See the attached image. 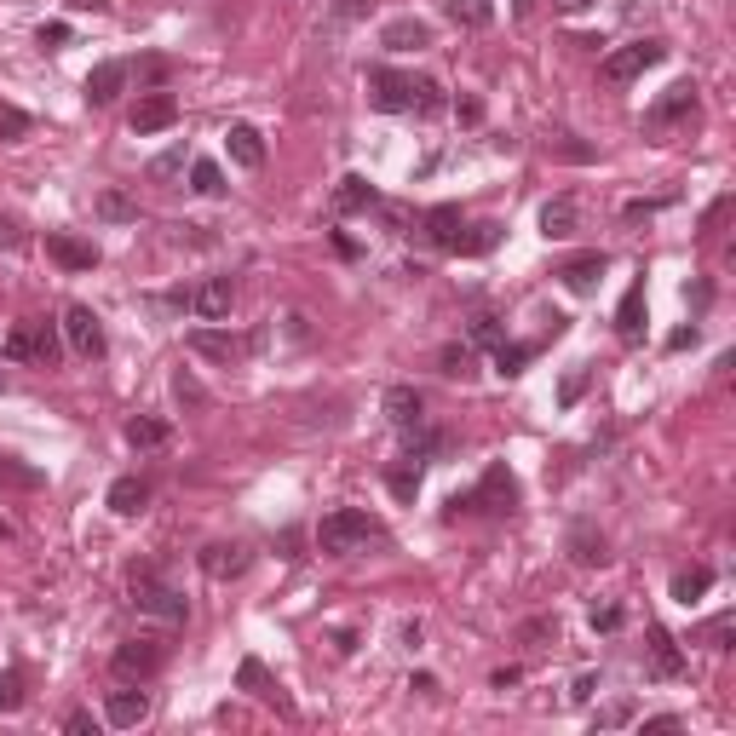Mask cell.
<instances>
[{"instance_id":"cell-30","label":"cell","mask_w":736,"mask_h":736,"mask_svg":"<svg viewBox=\"0 0 736 736\" xmlns=\"http://www.w3.org/2000/svg\"><path fill=\"white\" fill-rule=\"evenodd\" d=\"M570 558L575 564H581V570H593V564H604V558H610V541H604V535H598V529H575L570 535Z\"/></svg>"},{"instance_id":"cell-60","label":"cell","mask_w":736,"mask_h":736,"mask_svg":"<svg viewBox=\"0 0 736 736\" xmlns=\"http://www.w3.org/2000/svg\"><path fill=\"white\" fill-rule=\"evenodd\" d=\"M69 6H75V12H104L110 0H69Z\"/></svg>"},{"instance_id":"cell-47","label":"cell","mask_w":736,"mask_h":736,"mask_svg":"<svg viewBox=\"0 0 736 736\" xmlns=\"http://www.w3.org/2000/svg\"><path fill=\"white\" fill-rule=\"evenodd\" d=\"M593 627H598V633H616V627H621V604H593Z\"/></svg>"},{"instance_id":"cell-19","label":"cell","mask_w":736,"mask_h":736,"mask_svg":"<svg viewBox=\"0 0 736 736\" xmlns=\"http://www.w3.org/2000/svg\"><path fill=\"white\" fill-rule=\"evenodd\" d=\"M104 719H110L115 731H133V725H144V719H150V696H144V690H110Z\"/></svg>"},{"instance_id":"cell-32","label":"cell","mask_w":736,"mask_h":736,"mask_svg":"<svg viewBox=\"0 0 736 736\" xmlns=\"http://www.w3.org/2000/svg\"><path fill=\"white\" fill-rule=\"evenodd\" d=\"M190 190H196V196H225V167H219V161H207V156H196V161H190Z\"/></svg>"},{"instance_id":"cell-42","label":"cell","mask_w":736,"mask_h":736,"mask_svg":"<svg viewBox=\"0 0 736 736\" xmlns=\"http://www.w3.org/2000/svg\"><path fill=\"white\" fill-rule=\"evenodd\" d=\"M547 156H558V161H593V144H581V138H547Z\"/></svg>"},{"instance_id":"cell-20","label":"cell","mask_w":736,"mask_h":736,"mask_svg":"<svg viewBox=\"0 0 736 736\" xmlns=\"http://www.w3.org/2000/svg\"><path fill=\"white\" fill-rule=\"evenodd\" d=\"M225 150H230V161H236V167H265V138H259V127H248V121H236V127H230L225 133Z\"/></svg>"},{"instance_id":"cell-25","label":"cell","mask_w":736,"mask_h":736,"mask_svg":"<svg viewBox=\"0 0 736 736\" xmlns=\"http://www.w3.org/2000/svg\"><path fill=\"white\" fill-rule=\"evenodd\" d=\"M575 225H581V213H575L570 196H552V202L541 207V236H547V242H564V236H575Z\"/></svg>"},{"instance_id":"cell-10","label":"cell","mask_w":736,"mask_h":736,"mask_svg":"<svg viewBox=\"0 0 736 736\" xmlns=\"http://www.w3.org/2000/svg\"><path fill=\"white\" fill-rule=\"evenodd\" d=\"M253 345H259V334L242 340V334H225V328H190V351L207 357V363H242Z\"/></svg>"},{"instance_id":"cell-44","label":"cell","mask_w":736,"mask_h":736,"mask_svg":"<svg viewBox=\"0 0 736 736\" xmlns=\"http://www.w3.org/2000/svg\"><path fill=\"white\" fill-rule=\"evenodd\" d=\"M29 133V110H18V104H0V138H23Z\"/></svg>"},{"instance_id":"cell-41","label":"cell","mask_w":736,"mask_h":736,"mask_svg":"<svg viewBox=\"0 0 736 736\" xmlns=\"http://www.w3.org/2000/svg\"><path fill=\"white\" fill-rule=\"evenodd\" d=\"M173 397H179L184 409H202V403H207L202 380H196V374H184V368H179V374H173Z\"/></svg>"},{"instance_id":"cell-24","label":"cell","mask_w":736,"mask_h":736,"mask_svg":"<svg viewBox=\"0 0 736 736\" xmlns=\"http://www.w3.org/2000/svg\"><path fill=\"white\" fill-rule=\"evenodd\" d=\"M616 334L627 345L644 340V282H633V288L621 294V305H616Z\"/></svg>"},{"instance_id":"cell-36","label":"cell","mask_w":736,"mask_h":736,"mask_svg":"<svg viewBox=\"0 0 736 736\" xmlns=\"http://www.w3.org/2000/svg\"><path fill=\"white\" fill-rule=\"evenodd\" d=\"M409 437V460H437V455H449V437L443 432H426V420L414 426V432H403Z\"/></svg>"},{"instance_id":"cell-35","label":"cell","mask_w":736,"mask_h":736,"mask_svg":"<svg viewBox=\"0 0 736 736\" xmlns=\"http://www.w3.org/2000/svg\"><path fill=\"white\" fill-rule=\"evenodd\" d=\"M29 702V679L23 667H0V713H18Z\"/></svg>"},{"instance_id":"cell-50","label":"cell","mask_w":736,"mask_h":736,"mask_svg":"<svg viewBox=\"0 0 736 736\" xmlns=\"http://www.w3.org/2000/svg\"><path fill=\"white\" fill-rule=\"evenodd\" d=\"M363 12H374V0H340V6H334V18H340V23L363 18Z\"/></svg>"},{"instance_id":"cell-49","label":"cell","mask_w":736,"mask_h":736,"mask_svg":"<svg viewBox=\"0 0 736 736\" xmlns=\"http://www.w3.org/2000/svg\"><path fill=\"white\" fill-rule=\"evenodd\" d=\"M420 115H432V110H443V87L437 81H420V104H414Z\"/></svg>"},{"instance_id":"cell-8","label":"cell","mask_w":736,"mask_h":736,"mask_svg":"<svg viewBox=\"0 0 736 736\" xmlns=\"http://www.w3.org/2000/svg\"><path fill=\"white\" fill-rule=\"evenodd\" d=\"M236 685L248 690V696H259L265 708H276V713H288V719H294V702H288V690L276 685V673L259 662V656H242V667H236Z\"/></svg>"},{"instance_id":"cell-7","label":"cell","mask_w":736,"mask_h":736,"mask_svg":"<svg viewBox=\"0 0 736 736\" xmlns=\"http://www.w3.org/2000/svg\"><path fill=\"white\" fill-rule=\"evenodd\" d=\"M64 340L75 357H87V363H98L104 351H110V340H104V322L92 317V305H69L64 311Z\"/></svg>"},{"instance_id":"cell-54","label":"cell","mask_w":736,"mask_h":736,"mask_svg":"<svg viewBox=\"0 0 736 736\" xmlns=\"http://www.w3.org/2000/svg\"><path fill=\"white\" fill-rule=\"evenodd\" d=\"M627 719H633V708H627V702H616V708L598 713V725H604V731H610V725H627Z\"/></svg>"},{"instance_id":"cell-21","label":"cell","mask_w":736,"mask_h":736,"mask_svg":"<svg viewBox=\"0 0 736 736\" xmlns=\"http://www.w3.org/2000/svg\"><path fill=\"white\" fill-rule=\"evenodd\" d=\"M386 420L397 426V432H414V426L426 420V403H420V391H414V386H391V391H386Z\"/></svg>"},{"instance_id":"cell-16","label":"cell","mask_w":736,"mask_h":736,"mask_svg":"<svg viewBox=\"0 0 736 736\" xmlns=\"http://www.w3.org/2000/svg\"><path fill=\"white\" fill-rule=\"evenodd\" d=\"M121 87H127V64H121V58H104V64H92V75H87V104L104 110V104L121 98Z\"/></svg>"},{"instance_id":"cell-11","label":"cell","mask_w":736,"mask_h":736,"mask_svg":"<svg viewBox=\"0 0 736 736\" xmlns=\"http://www.w3.org/2000/svg\"><path fill=\"white\" fill-rule=\"evenodd\" d=\"M173 121H179V98H173V92H144L133 104V115H127V127H133L138 138L161 133V127H173Z\"/></svg>"},{"instance_id":"cell-15","label":"cell","mask_w":736,"mask_h":736,"mask_svg":"<svg viewBox=\"0 0 736 736\" xmlns=\"http://www.w3.org/2000/svg\"><path fill=\"white\" fill-rule=\"evenodd\" d=\"M604 271H610V259L593 248V253H575V259H564V265H558V282H564L570 294H593Z\"/></svg>"},{"instance_id":"cell-55","label":"cell","mask_w":736,"mask_h":736,"mask_svg":"<svg viewBox=\"0 0 736 736\" xmlns=\"http://www.w3.org/2000/svg\"><path fill=\"white\" fill-rule=\"evenodd\" d=\"M524 639H558V621H524Z\"/></svg>"},{"instance_id":"cell-33","label":"cell","mask_w":736,"mask_h":736,"mask_svg":"<svg viewBox=\"0 0 736 736\" xmlns=\"http://www.w3.org/2000/svg\"><path fill=\"white\" fill-rule=\"evenodd\" d=\"M501 242V225L495 219H483V225H472V230H460V242H455V253H466V259H478V253H489Z\"/></svg>"},{"instance_id":"cell-56","label":"cell","mask_w":736,"mask_h":736,"mask_svg":"<svg viewBox=\"0 0 736 736\" xmlns=\"http://www.w3.org/2000/svg\"><path fill=\"white\" fill-rule=\"evenodd\" d=\"M69 41V23H46L41 29V46H64Z\"/></svg>"},{"instance_id":"cell-3","label":"cell","mask_w":736,"mask_h":736,"mask_svg":"<svg viewBox=\"0 0 736 736\" xmlns=\"http://www.w3.org/2000/svg\"><path fill=\"white\" fill-rule=\"evenodd\" d=\"M58 351H64V340H58V328L46 317H29V322H18L6 340H0V357L6 363H58Z\"/></svg>"},{"instance_id":"cell-58","label":"cell","mask_w":736,"mask_h":736,"mask_svg":"<svg viewBox=\"0 0 736 736\" xmlns=\"http://www.w3.org/2000/svg\"><path fill=\"white\" fill-rule=\"evenodd\" d=\"M685 345H696V328H673L667 334V351H685Z\"/></svg>"},{"instance_id":"cell-39","label":"cell","mask_w":736,"mask_h":736,"mask_svg":"<svg viewBox=\"0 0 736 736\" xmlns=\"http://www.w3.org/2000/svg\"><path fill=\"white\" fill-rule=\"evenodd\" d=\"M529 357H535V345H524V340H501V345H495V374H524Z\"/></svg>"},{"instance_id":"cell-51","label":"cell","mask_w":736,"mask_h":736,"mask_svg":"<svg viewBox=\"0 0 736 736\" xmlns=\"http://www.w3.org/2000/svg\"><path fill=\"white\" fill-rule=\"evenodd\" d=\"M23 248V230L12 219H0V253H18Z\"/></svg>"},{"instance_id":"cell-28","label":"cell","mask_w":736,"mask_h":736,"mask_svg":"<svg viewBox=\"0 0 736 736\" xmlns=\"http://www.w3.org/2000/svg\"><path fill=\"white\" fill-rule=\"evenodd\" d=\"M167 420H156V414H133V420H127V443H133V449H144V455H150V449H167Z\"/></svg>"},{"instance_id":"cell-48","label":"cell","mask_w":736,"mask_h":736,"mask_svg":"<svg viewBox=\"0 0 736 736\" xmlns=\"http://www.w3.org/2000/svg\"><path fill=\"white\" fill-rule=\"evenodd\" d=\"M0 478L29 483V489H35V483H41V472H35V466H18V460H0Z\"/></svg>"},{"instance_id":"cell-23","label":"cell","mask_w":736,"mask_h":736,"mask_svg":"<svg viewBox=\"0 0 736 736\" xmlns=\"http://www.w3.org/2000/svg\"><path fill=\"white\" fill-rule=\"evenodd\" d=\"M368 207H380V190L363 173H345L340 190H334V213H368Z\"/></svg>"},{"instance_id":"cell-59","label":"cell","mask_w":736,"mask_h":736,"mask_svg":"<svg viewBox=\"0 0 736 736\" xmlns=\"http://www.w3.org/2000/svg\"><path fill=\"white\" fill-rule=\"evenodd\" d=\"M593 690H598V679H593V673H581V679H575V702H587Z\"/></svg>"},{"instance_id":"cell-43","label":"cell","mask_w":736,"mask_h":736,"mask_svg":"<svg viewBox=\"0 0 736 736\" xmlns=\"http://www.w3.org/2000/svg\"><path fill=\"white\" fill-rule=\"evenodd\" d=\"M506 334H501V317H489V311H478L472 317V345H501Z\"/></svg>"},{"instance_id":"cell-57","label":"cell","mask_w":736,"mask_h":736,"mask_svg":"<svg viewBox=\"0 0 736 736\" xmlns=\"http://www.w3.org/2000/svg\"><path fill=\"white\" fill-rule=\"evenodd\" d=\"M650 731H679V713H656V719H644V736Z\"/></svg>"},{"instance_id":"cell-5","label":"cell","mask_w":736,"mask_h":736,"mask_svg":"<svg viewBox=\"0 0 736 736\" xmlns=\"http://www.w3.org/2000/svg\"><path fill=\"white\" fill-rule=\"evenodd\" d=\"M368 104L386 115H403L420 104V81L414 75H397V69H368Z\"/></svg>"},{"instance_id":"cell-12","label":"cell","mask_w":736,"mask_h":736,"mask_svg":"<svg viewBox=\"0 0 736 736\" xmlns=\"http://www.w3.org/2000/svg\"><path fill=\"white\" fill-rule=\"evenodd\" d=\"M644 673L650 679H685V656H679V644H673V633L667 627H650L644 633Z\"/></svg>"},{"instance_id":"cell-1","label":"cell","mask_w":736,"mask_h":736,"mask_svg":"<svg viewBox=\"0 0 736 736\" xmlns=\"http://www.w3.org/2000/svg\"><path fill=\"white\" fill-rule=\"evenodd\" d=\"M386 529L368 518L363 506H340V512H328L317 524V552L322 558H351V552H363L368 541H380Z\"/></svg>"},{"instance_id":"cell-53","label":"cell","mask_w":736,"mask_h":736,"mask_svg":"<svg viewBox=\"0 0 736 736\" xmlns=\"http://www.w3.org/2000/svg\"><path fill=\"white\" fill-rule=\"evenodd\" d=\"M656 207H662V202H627V207H621V219H627V225H639V219H650Z\"/></svg>"},{"instance_id":"cell-18","label":"cell","mask_w":736,"mask_h":736,"mask_svg":"<svg viewBox=\"0 0 736 736\" xmlns=\"http://www.w3.org/2000/svg\"><path fill=\"white\" fill-rule=\"evenodd\" d=\"M46 253H52L64 271H92V265H98V248L81 242V236H69V230H46Z\"/></svg>"},{"instance_id":"cell-37","label":"cell","mask_w":736,"mask_h":736,"mask_svg":"<svg viewBox=\"0 0 736 736\" xmlns=\"http://www.w3.org/2000/svg\"><path fill=\"white\" fill-rule=\"evenodd\" d=\"M98 219H110V225H133L138 202L127 196V190H104V196H98Z\"/></svg>"},{"instance_id":"cell-26","label":"cell","mask_w":736,"mask_h":736,"mask_svg":"<svg viewBox=\"0 0 736 736\" xmlns=\"http://www.w3.org/2000/svg\"><path fill=\"white\" fill-rule=\"evenodd\" d=\"M144 506H150V483L144 478H115L110 483V512L115 518H138Z\"/></svg>"},{"instance_id":"cell-40","label":"cell","mask_w":736,"mask_h":736,"mask_svg":"<svg viewBox=\"0 0 736 736\" xmlns=\"http://www.w3.org/2000/svg\"><path fill=\"white\" fill-rule=\"evenodd\" d=\"M184 161H190V150H184V144H173V150H161V156L150 161V179H156V184L179 179V173H184Z\"/></svg>"},{"instance_id":"cell-45","label":"cell","mask_w":736,"mask_h":736,"mask_svg":"<svg viewBox=\"0 0 736 736\" xmlns=\"http://www.w3.org/2000/svg\"><path fill=\"white\" fill-rule=\"evenodd\" d=\"M731 627H736V621H731V610H725V616L708 621V633H702V639H708L713 650H731Z\"/></svg>"},{"instance_id":"cell-4","label":"cell","mask_w":736,"mask_h":736,"mask_svg":"<svg viewBox=\"0 0 736 736\" xmlns=\"http://www.w3.org/2000/svg\"><path fill=\"white\" fill-rule=\"evenodd\" d=\"M512 506H518V478L495 460V466L478 478L472 495H455V501H449V518H455V512H512Z\"/></svg>"},{"instance_id":"cell-38","label":"cell","mask_w":736,"mask_h":736,"mask_svg":"<svg viewBox=\"0 0 736 736\" xmlns=\"http://www.w3.org/2000/svg\"><path fill=\"white\" fill-rule=\"evenodd\" d=\"M386 489L397 495V501H414V495H420V460L403 455V466H391L386 472Z\"/></svg>"},{"instance_id":"cell-9","label":"cell","mask_w":736,"mask_h":736,"mask_svg":"<svg viewBox=\"0 0 736 736\" xmlns=\"http://www.w3.org/2000/svg\"><path fill=\"white\" fill-rule=\"evenodd\" d=\"M110 667H115V679H127V685H144V679H150V673L161 667V644H156V639H127V644H115Z\"/></svg>"},{"instance_id":"cell-14","label":"cell","mask_w":736,"mask_h":736,"mask_svg":"<svg viewBox=\"0 0 736 736\" xmlns=\"http://www.w3.org/2000/svg\"><path fill=\"white\" fill-rule=\"evenodd\" d=\"M230 299H236V282L230 276H207L202 288H190V311L207 322H225L230 317Z\"/></svg>"},{"instance_id":"cell-17","label":"cell","mask_w":736,"mask_h":736,"mask_svg":"<svg viewBox=\"0 0 736 736\" xmlns=\"http://www.w3.org/2000/svg\"><path fill=\"white\" fill-rule=\"evenodd\" d=\"M248 570V547L242 541H213V547H202V575L207 581H230V575Z\"/></svg>"},{"instance_id":"cell-34","label":"cell","mask_w":736,"mask_h":736,"mask_svg":"<svg viewBox=\"0 0 736 736\" xmlns=\"http://www.w3.org/2000/svg\"><path fill=\"white\" fill-rule=\"evenodd\" d=\"M437 368H443V380H472V374H478V357H472V345H443Z\"/></svg>"},{"instance_id":"cell-62","label":"cell","mask_w":736,"mask_h":736,"mask_svg":"<svg viewBox=\"0 0 736 736\" xmlns=\"http://www.w3.org/2000/svg\"><path fill=\"white\" fill-rule=\"evenodd\" d=\"M0 386H6V380H0Z\"/></svg>"},{"instance_id":"cell-13","label":"cell","mask_w":736,"mask_h":736,"mask_svg":"<svg viewBox=\"0 0 736 736\" xmlns=\"http://www.w3.org/2000/svg\"><path fill=\"white\" fill-rule=\"evenodd\" d=\"M460 230H466V219H460V207H455V202H437V207H426V219H420V236H426L432 248H443V253H455Z\"/></svg>"},{"instance_id":"cell-6","label":"cell","mask_w":736,"mask_h":736,"mask_svg":"<svg viewBox=\"0 0 736 736\" xmlns=\"http://www.w3.org/2000/svg\"><path fill=\"white\" fill-rule=\"evenodd\" d=\"M667 58V46L662 41H627V46H616L610 58H604V81L610 87H627V81H639L650 64H662Z\"/></svg>"},{"instance_id":"cell-27","label":"cell","mask_w":736,"mask_h":736,"mask_svg":"<svg viewBox=\"0 0 736 736\" xmlns=\"http://www.w3.org/2000/svg\"><path fill=\"white\" fill-rule=\"evenodd\" d=\"M696 110V81H673L667 87V98L650 110V127H667V121H679V115Z\"/></svg>"},{"instance_id":"cell-52","label":"cell","mask_w":736,"mask_h":736,"mask_svg":"<svg viewBox=\"0 0 736 736\" xmlns=\"http://www.w3.org/2000/svg\"><path fill=\"white\" fill-rule=\"evenodd\" d=\"M64 731H69V736H92V713H87V708H75V713L64 719Z\"/></svg>"},{"instance_id":"cell-29","label":"cell","mask_w":736,"mask_h":736,"mask_svg":"<svg viewBox=\"0 0 736 736\" xmlns=\"http://www.w3.org/2000/svg\"><path fill=\"white\" fill-rule=\"evenodd\" d=\"M443 12L460 29H489L495 23V0H443Z\"/></svg>"},{"instance_id":"cell-46","label":"cell","mask_w":736,"mask_h":736,"mask_svg":"<svg viewBox=\"0 0 736 736\" xmlns=\"http://www.w3.org/2000/svg\"><path fill=\"white\" fill-rule=\"evenodd\" d=\"M581 391H587V374H581V368H570V374H564V386H558V403L570 409V403L581 397Z\"/></svg>"},{"instance_id":"cell-31","label":"cell","mask_w":736,"mask_h":736,"mask_svg":"<svg viewBox=\"0 0 736 736\" xmlns=\"http://www.w3.org/2000/svg\"><path fill=\"white\" fill-rule=\"evenodd\" d=\"M708 587H713V570H708V564H690V570L673 575V598H679V604H696Z\"/></svg>"},{"instance_id":"cell-2","label":"cell","mask_w":736,"mask_h":736,"mask_svg":"<svg viewBox=\"0 0 736 736\" xmlns=\"http://www.w3.org/2000/svg\"><path fill=\"white\" fill-rule=\"evenodd\" d=\"M133 604H138V616H156V621H167V627L190 621L184 593H179V587H167L150 564H133Z\"/></svg>"},{"instance_id":"cell-61","label":"cell","mask_w":736,"mask_h":736,"mask_svg":"<svg viewBox=\"0 0 736 736\" xmlns=\"http://www.w3.org/2000/svg\"><path fill=\"white\" fill-rule=\"evenodd\" d=\"M552 6H558V12H587L593 0H552Z\"/></svg>"},{"instance_id":"cell-22","label":"cell","mask_w":736,"mask_h":736,"mask_svg":"<svg viewBox=\"0 0 736 736\" xmlns=\"http://www.w3.org/2000/svg\"><path fill=\"white\" fill-rule=\"evenodd\" d=\"M380 46H386V52H420V46H432V29L420 18H391L386 29H380Z\"/></svg>"}]
</instances>
